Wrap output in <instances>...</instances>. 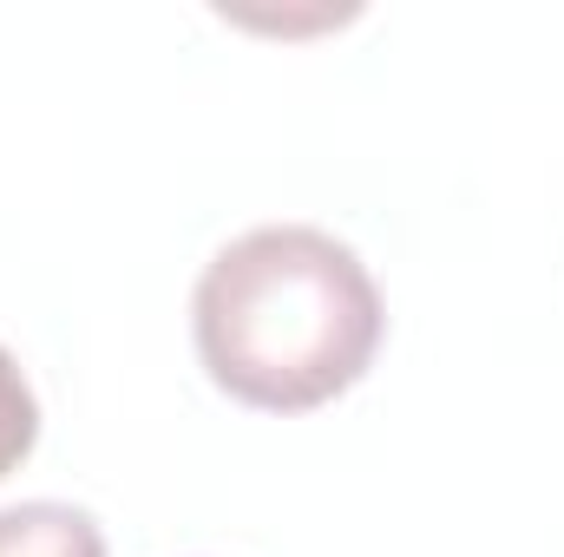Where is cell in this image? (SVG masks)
Wrapping results in <instances>:
<instances>
[{
    "mask_svg": "<svg viewBox=\"0 0 564 557\" xmlns=\"http://www.w3.org/2000/svg\"><path fill=\"white\" fill-rule=\"evenodd\" d=\"M0 557H106V532L79 505L26 499L0 505Z\"/></svg>",
    "mask_w": 564,
    "mask_h": 557,
    "instance_id": "7a4b0ae2",
    "label": "cell"
},
{
    "mask_svg": "<svg viewBox=\"0 0 564 557\" xmlns=\"http://www.w3.org/2000/svg\"><path fill=\"white\" fill-rule=\"evenodd\" d=\"M40 446V401L20 374V361L0 348V479L26 466V452Z\"/></svg>",
    "mask_w": 564,
    "mask_h": 557,
    "instance_id": "3957f363",
    "label": "cell"
},
{
    "mask_svg": "<svg viewBox=\"0 0 564 557\" xmlns=\"http://www.w3.org/2000/svg\"><path fill=\"white\" fill-rule=\"evenodd\" d=\"M381 328L388 308L368 263L315 223L243 230L191 295L204 374L257 414H308L348 394L375 368Z\"/></svg>",
    "mask_w": 564,
    "mask_h": 557,
    "instance_id": "6da1fadb",
    "label": "cell"
}]
</instances>
